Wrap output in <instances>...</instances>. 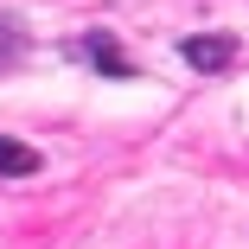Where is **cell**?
Segmentation results:
<instances>
[{
	"label": "cell",
	"instance_id": "7a4b0ae2",
	"mask_svg": "<svg viewBox=\"0 0 249 249\" xmlns=\"http://www.w3.org/2000/svg\"><path fill=\"white\" fill-rule=\"evenodd\" d=\"M71 52H77V58H89L96 71H109V77H134V64L122 58V45H115V32H83Z\"/></svg>",
	"mask_w": 249,
	"mask_h": 249
},
{
	"label": "cell",
	"instance_id": "6da1fadb",
	"mask_svg": "<svg viewBox=\"0 0 249 249\" xmlns=\"http://www.w3.org/2000/svg\"><path fill=\"white\" fill-rule=\"evenodd\" d=\"M179 58H185L192 71H224V64L236 58V38H230V32H192V38H179Z\"/></svg>",
	"mask_w": 249,
	"mask_h": 249
},
{
	"label": "cell",
	"instance_id": "277c9868",
	"mask_svg": "<svg viewBox=\"0 0 249 249\" xmlns=\"http://www.w3.org/2000/svg\"><path fill=\"white\" fill-rule=\"evenodd\" d=\"M19 52H26V26L19 19H0V71H7Z\"/></svg>",
	"mask_w": 249,
	"mask_h": 249
},
{
	"label": "cell",
	"instance_id": "3957f363",
	"mask_svg": "<svg viewBox=\"0 0 249 249\" xmlns=\"http://www.w3.org/2000/svg\"><path fill=\"white\" fill-rule=\"evenodd\" d=\"M32 173H38V147L0 134V179H32Z\"/></svg>",
	"mask_w": 249,
	"mask_h": 249
}]
</instances>
